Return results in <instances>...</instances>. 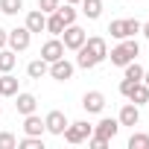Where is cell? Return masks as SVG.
<instances>
[{
	"mask_svg": "<svg viewBox=\"0 0 149 149\" xmlns=\"http://www.w3.org/2000/svg\"><path fill=\"white\" fill-rule=\"evenodd\" d=\"M117 120H120V126H137V123H140V105H134V102H126V105L120 108Z\"/></svg>",
	"mask_w": 149,
	"mask_h": 149,
	"instance_id": "7c38bea8",
	"label": "cell"
},
{
	"mask_svg": "<svg viewBox=\"0 0 149 149\" xmlns=\"http://www.w3.org/2000/svg\"><path fill=\"white\" fill-rule=\"evenodd\" d=\"M82 108H85L88 114H102V108H105V97H102L100 91H88V94L82 97Z\"/></svg>",
	"mask_w": 149,
	"mask_h": 149,
	"instance_id": "9c48e42d",
	"label": "cell"
},
{
	"mask_svg": "<svg viewBox=\"0 0 149 149\" xmlns=\"http://www.w3.org/2000/svg\"><path fill=\"white\" fill-rule=\"evenodd\" d=\"M6 44H9V50L24 53V50H29V44H32V32H29L26 26H15V29H9Z\"/></svg>",
	"mask_w": 149,
	"mask_h": 149,
	"instance_id": "5b68a950",
	"label": "cell"
},
{
	"mask_svg": "<svg viewBox=\"0 0 149 149\" xmlns=\"http://www.w3.org/2000/svg\"><path fill=\"white\" fill-rule=\"evenodd\" d=\"M108 32H111V38H134L137 32H140V21L137 18H120V21H111L108 24Z\"/></svg>",
	"mask_w": 149,
	"mask_h": 149,
	"instance_id": "3957f363",
	"label": "cell"
},
{
	"mask_svg": "<svg viewBox=\"0 0 149 149\" xmlns=\"http://www.w3.org/2000/svg\"><path fill=\"white\" fill-rule=\"evenodd\" d=\"M137 53H140V44H137L134 38H123V41L108 53V58H111V64H114V67H126L129 61H134V58H137Z\"/></svg>",
	"mask_w": 149,
	"mask_h": 149,
	"instance_id": "7a4b0ae2",
	"label": "cell"
},
{
	"mask_svg": "<svg viewBox=\"0 0 149 149\" xmlns=\"http://www.w3.org/2000/svg\"><path fill=\"white\" fill-rule=\"evenodd\" d=\"M15 97H18V100H15L18 114H24V117H26V114H32V111L38 108V100H35L32 94H15Z\"/></svg>",
	"mask_w": 149,
	"mask_h": 149,
	"instance_id": "5bb4252c",
	"label": "cell"
},
{
	"mask_svg": "<svg viewBox=\"0 0 149 149\" xmlns=\"http://www.w3.org/2000/svg\"><path fill=\"white\" fill-rule=\"evenodd\" d=\"M79 3H82V15L88 21H97L102 15V0H79Z\"/></svg>",
	"mask_w": 149,
	"mask_h": 149,
	"instance_id": "ac0fdd59",
	"label": "cell"
},
{
	"mask_svg": "<svg viewBox=\"0 0 149 149\" xmlns=\"http://www.w3.org/2000/svg\"><path fill=\"white\" fill-rule=\"evenodd\" d=\"M18 146V137L12 132H0V149H15Z\"/></svg>",
	"mask_w": 149,
	"mask_h": 149,
	"instance_id": "4316f807",
	"label": "cell"
},
{
	"mask_svg": "<svg viewBox=\"0 0 149 149\" xmlns=\"http://www.w3.org/2000/svg\"><path fill=\"white\" fill-rule=\"evenodd\" d=\"M61 6V0H38V9L44 12V15H50V12H56Z\"/></svg>",
	"mask_w": 149,
	"mask_h": 149,
	"instance_id": "83f0119b",
	"label": "cell"
},
{
	"mask_svg": "<svg viewBox=\"0 0 149 149\" xmlns=\"http://www.w3.org/2000/svg\"><path fill=\"white\" fill-rule=\"evenodd\" d=\"M56 12H58V18L64 21V26H67V24H76V15H79L76 9H73V3H64V6H58Z\"/></svg>",
	"mask_w": 149,
	"mask_h": 149,
	"instance_id": "7402d4cb",
	"label": "cell"
},
{
	"mask_svg": "<svg viewBox=\"0 0 149 149\" xmlns=\"http://www.w3.org/2000/svg\"><path fill=\"white\" fill-rule=\"evenodd\" d=\"M61 35H64V38H61L64 50H79V47L85 44V38H88V32H85V29H82L79 24H67Z\"/></svg>",
	"mask_w": 149,
	"mask_h": 149,
	"instance_id": "8992f818",
	"label": "cell"
},
{
	"mask_svg": "<svg viewBox=\"0 0 149 149\" xmlns=\"http://www.w3.org/2000/svg\"><path fill=\"white\" fill-rule=\"evenodd\" d=\"M29 32H44V26H47V15L41 12V9H32L29 15H26V24H24Z\"/></svg>",
	"mask_w": 149,
	"mask_h": 149,
	"instance_id": "4fadbf2b",
	"label": "cell"
},
{
	"mask_svg": "<svg viewBox=\"0 0 149 149\" xmlns=\"http://www.w3.org/2000/svg\"><path fill=\"white\" fill-rule=\"evenodd\" d=\"M18 64V53L15 50H0V73H9Z\"/></svg>",
	"mask_w": 149,
	"mask_h": 149,
	"instance_id": "44dd1931",
	"label": "cell"
},
{
	"mask_svg": "<svg viewBox=\"0 0 149 149\" xmlns=\"http://www.w3.org/2000/svg\"><path fill=\"white\" fill-rule=\"evenodd\" d=\"M123 70H126V79H134V82H143V67L137 64V58H134V61H129V64H126Z\"/></svg>",
	"mask_w": 149,
	"mask_h": 149,
	"instance_id": "603a6c76",
	"label": "cell"
},
{
	"mask_svg": "<svg viewBox=\"0 0 149 149\" xmlns=\"http://www.w3.org/2000/svg\"><path fill=\"white\" fill-rule=\"evenodd\" d=\"M44 32H50V35H61V32H64V21L58 18V12H50V15H47Z\"/></svg>",
	"mask_w": 149,
	"mask_h": 149,
	"instance_id": "ffe728a7",
	"label": "cell"
},
{
	"mask_svg": "<svg viewBox=\"0 0 149 149\" xmlns=\"http://www.w3.org/2000/svg\"><path fill=\"white\" fill-rule=\"evenodd\" d=\"M73 70H76V67H73V64L61 56V58L50 61V70H47V73H50L53 79H58V82H67V79H73Z\"/></svg>",
	"mask_w": 149,
	"mask_h": 149,
	"instance_id": "52a82bcc",
	"label": "cell"
},
{
	"mask_svg": "<svg viewBox=\"0 0 149 149\" xmlns=\"http://www.w3.org/2000/svg\"><path fill=\"white\" fill-rule=\"evenodd\" d=\"M64 56V44L58 41V38H50V41H44V47H41V58L50 64V61H56V58H61Z\"/></svg>",
	"mask_w": 149,
	"mask_h": 149,
	"instance_id": "8fae6325",
	"label": "cell"
},
{
	"mask_svg": "<svg viewBox=\"0 0 149 149\" xmlns=\"http://www.w3.org/2000/svg\"><path fill=\"white\" fill-rule=\"evenodd\" d=\"M18 94V79L9 73H0V97H15Z\"/></svg>",
	"mask_w": 149,
	"mask_h": 149,
	"instance_id": "2e32d148",
	"label": "cell"
},
{
	"mask_svg": "<svg viewBox=\"0 0 149 149\" xmlns=\"http://www.w3.org/2000/svg\"><path fill=\"white\" fill-rule=\"evenodd\" d=\"M47 70H50V64L44 58H35V61L26 64V76L29 79H41V76H47Z\"/></svg>",
	"mask_w": 149,
	"mask_h": 149,
	"instance_id": "d6986e66",
	"label": "cell"
},
{
	"mask_svg": "<svg viewBox=\"0 0 149 149\" xmlns=\"http://www.w3.org/2000/svg\"><path fill=\"white\" fill-rule=\"evenodd\" d=\"M140 32H143V35L149 38V21H146V24H140Z\"/></svg>",
	"mask_w": 149,
	"mask_h": 149,
	"instance_id": "1f68e13d",
	"label": "cell"
},
{
	"mask_svg": "<svg viewBox=\"0 0 149 149\" xmlns=\"http://www.w3.org/2000/svg\"><path fill=\"white\" fill-rule=\"evenodd\" d=\"M6 38H9V29H3V26H0V50L6 47Z\"/></svg>",
	"mask_w": 149,
	"mask_h": 149,
	"instance_id": "4dcf8cb0",
	"label": "cell"
},
{
	"mask_svg": "<svg viewBox=\"0 0 149 149\" xmlns=\"http://www.w3.org/2000/svg\"><path fill=\"white\" fill-rule=\"evenodd\" d=\"M64 3H73V6H76V3H79V0H64Z\"/></svg>",
	"mask_w": 149,
	"mask_h": 149,
	"instance_id": "836d02e7",
	"label": "cell"
},
{
	"mask_svg": "<svg viewBox=\"0 0 149 149\" xmlns=\"http://www.w3.org/2000/svg\"><path fill=\"white\" fill-rule=\"evenodd\" d=\"M24 9V0H0V12L3 15H18Z\"/></svg>",
	"mask_w": 149,
	"mask_h": 149,
	"instance_id": "cb8c5ba5",
	"label": "cell"
},
{
	"mask_svg": "<svg viewBox=\"0 0 149 149\" xmlns=\"http://www.w3.org/2000/svg\"><path fill=\"white\" fill-rule=\"evenodd\" d=\"M117 132H120V120H114V117H102V120L94 126V132H91V134H100V137L111 140Z\"/></svg>",
	"mask_w": 149,
	"mask_h": 149,
	"instance_id": "30bf717a",
	"label": "cell"
},
{
	"mask_svg": "<svg viewBox=\"0 0 149 149\" xmlns=\"http://www.w3.org/2000/svg\"><path fill=\"white\" fill-rule=\"evenodd\" d=\"M18 146H21V149H44V140L35 137V134H26L24 140H18Z\"/></svg>",
	"mask_w": 149,
	"mask_h": 149,
	"instance_id": "484cf974",
	"label": "cell"
},
{
	"mask_svg": "<svg viewBox=\"0 0 149 149\" xmlns=\"http://www.w3.org/2000/svg\"><path fill=\"white\" fill-rule=\"evenodd\" d=\"M132 88H134V79H123V82H120V94H123V97H129Z\"/></svg>",
	"mask_w": 149,
	"mask_h": 149,
	"instance_id": "f546056e",
	"label": "cell"
},
{
	"mask_svg": "<svg viewBox=\"0 0 149 149\" xmlns=\"http://www.w3.org/2000/svg\"><path fill=\"white\" fill-rule=\"evenodd\" d=\"M24 132H26V134H35V137H41L47 129H44V120H41V117L32 111V114H26V117H24Z\"/></svg>",
	"mask_w": 149,
	"mask_h": 149,
	"instance_id": "9a60e30c",
	"label": "cell"
},
{
	"mask_svg": "<svg viewBox=\"0 0 149 149\" xmlns=\"http://www.w3.org/2000/svg\"><path fill=\"white\" fill-rule=\"evenodd\" d=\"M129 149H149V134L134 132V134L129 137Z\"/></svg>",
	"mask_w": 149,
	"mask_h": 149,
	"instance_id": "d4e9b609",
	"label": "cell"
},
{
	"mask_svg": "<svg viewBox=\"0 0 149 149\" xmlns=\"http://www.w3.org/2000/svg\"><path fill=\"white\" fill-rule=\"evenodd\" d=\"M129 102H134V105L149 102V85H146V82H134V88H132V94H129Z\"/></svg>",
	"mask_w": 149,
	"mask_h": 149,
	"instance_id": "e0dca14e",
	"label": "cell"
},
{
	"mask_svg": "<svg viewBox=\"0 0 149 149\" xmlns=\"http://www.w3.org/2000/svg\"><path fill=\"white\" fill-rule=\"evenodd\" d=\"M143 82H146V85H149V70H143Z\"/></svg>",
	"mask_w": 149,
	"mask_h": 149,
	"instance_id": "d6a6232c",
	"label": "cell"
},
{
	"mask_svg": "<svg viewBox=\"0 0 149 149\" xmlns=\"http://www.w3.org/2000/svg\"><path fill=\"white\" fill-rule=\"evenodd\" d=\"M91 132H94V126H91L88 120L67 123V129H64V140H67V143H82V140L91 137Z\"/></svg>",
	"mask_w": 149,
	"mask_h": 149,
	"instance_id": "277c9868",
	"label": "cell"
},
{
	"mask_svg": "<svg viewBox=\"0 0 149 149\" xmlns=\"http://www.w3.org/2000/svg\"><path fill=\"white\" fill-rule=\"evenodd\" d=\"M44 129H47L50 134H64V129H67V117H64V111L53 108V111L44 117Z\"/></svg>",
	"mask_w": 149,
	"mask_h": 149,
	"instance_id": "ba28073f",
	"label": "cell"
},
{
	"mask_svg": "<svg viewBox=\"0 0 149 149\" xmlns=\"http://www.w3.org/2000/svg\"><path fill=\"white\" fill-rule=\"evenodd\" d=\"M76 53H79V56H76V64H79L82 70H91V67H97V64H102V61L108 58V44H105V38L91 35V38H85V44H82Z\"/></svg>",
	"mask_w": 149,
	"mask_h": 149,
	"instance_id": "6da1fadb",
	"label": "cell"
},
{
	"mask_svg": "<svg viewBox=\"0 0 149 149\" xmlns=\"http://www.w3.org/2000/svg\"><path fill=\"white\" fill-rule=\"evenodd\" d=\"M88 143H91V149H105V146H108V140H105V137H100V134H91V137H88Z\"/></svg>",
	"mask_w": 149,
	"mask_h": 149,
	"instance_id": "f1b7e54d",
	"label": "cell"
}]
</instances>
